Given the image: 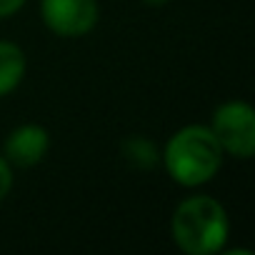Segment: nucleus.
Instances as JSON below:
<instances>
[{
    "instance_id": "1",
    "label": "nucleus",
    "mask_w": 255,
    "mask_h": 255,
    "mask_svg": "<svg viewBox=\"0 0 255 255\" xmlns=\"http://www.w3.org/2000/svg\"><path fill=\"white\" fill-rule=\"evenodd\" d=\"M223 148L208 125H185L173 133L160 153V160L173 183L198 188L210 183L223 165Z\"/></svg>"
},
{
    "instance_id": "2",
    "label": "nucleus",
    "mask_w": 255,
    "mask_h": 255,
    "mask_svg": "<svg viewBox=\"0 0 255 255\" xmlns=\"http://www.w3.org/2000/svg\"><path fill=\"white\" fill-rule=\"evenodd\" d=\"M170 235L185 255H215L228 243L230 220L213 195H190L173 210Z\"/></svg>"
},
{
    "instance_id": "3",
    "label": "nucleus",
    "mask_w": 255,
    "mask_h": 255,
    "mask_svg": "<svg viewBox=\"0 0 255 255\" xmlns=\"http://www.w3.org/2000/svg\"><path fill=\"white\" fill-rule=\"evenodd\" d=\"M210 130L225 155L250 160L255 153V110L243 100H228L213 110Z\"/></svg>"
},
{
    "instance_id": "4",
    "label": "nucleus",
    "mask_w": 255,
    "mask_h": 255,
    "mask_svg": "<svg viewBox=\"0 0 255 255\" xmlns=\"http://www.w3.org/2000/svg\"><path fill=\"white\" fill-rule=\"evenodd\" d=\"M40 18L60 38H83L98 25L100 8L98 0H40Z\"/></svg>"
},
{
    "instance_id": "5",
    "label": "nucleus",
    "mask_w": 255,
    "mask_h": 255,
    "mask_svg": "<svg viewBox=\"0 0 255 255\" xmlns=\"http://www.w3.org/2000/svg\"><path fill=\"white\" fill-rule=\"evenodd\" d=\"M50 148V135L43 125L25 123L5 138L3 145V158L13 168H33L38 165Z\"/></svg>"
},
{
    "instance_id": "6",
    "label": "nucleus",
    "mask_w": 255,
    "mask_h": 255,
    "mask_svg": "<svg viewBox=\"0 0 255 255\" xmlns=\"http://www.w3.org/2000/svg\"><path fill=\"white\" fill-rule=\"evenodd\" d=\"M25 53L10 40H0V98L13 93L25 78Z\"/></svg>"
},
{
    "instance_id": "7",
    "label": "nucleus",
    "mask_w": 255,
    "mask_h": 255,
    "mask_svg": "<svg viewBox=\"0 0 255 255\" xmlns=\"http://www.w3.org/2000/svg\"><path fill=\"white\" fill-rule=\"evenodd\" d=\"M123 155L138 170H150L160 163V153H158L155 143L148 138H128L123 143Z\"/></svg>"
},
{
    "instance_id": "8",
    "label": "nucleus",
    "mask_w": 255,
    "mask_h": 255,
    "mask_svg": "<svg viewBox=\"0 0 255 255\" xmlns=\"http://www.w3.org/2000/svg\"><path fill=\"white\" fill-rule=\"evenodd\" d=\"M13 190V165L0 155V200H5Z\"/></svg>"
},
{
    "instance_id": "9",
    "label": "nucleus",
    "mask_w": 255,
    "mask_h": 255,
    "mask_svg": "<svg viewBox=\"0 0 255 255\" xmlns=\"http://www.w3.org/2000/svg\"><path fill=\"white\" fill-rule=\"evenodd\" d=\"M25 5V0H0V18H10Z\"/></svg>"
},
{
    "instance_id": "10",
    "label": "nucleus",
    "mask_w": 255,
    "mask_h": 255,
    "mask_svg": "<svg viewBox=\"0 0 255 255\" xmlns=\"http://www.w3.org/2000/svg\"><path fill=\"white\" fill-rule=\"evenodd\" d=\"M143 3H148V5H163V3H168V0H143Z\"/></svg>"
}]
</instances>
